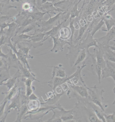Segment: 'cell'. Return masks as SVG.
I'll return each mask as SVG.
<instances>
[{
    "label": "cell",
    "instance_id": "obj_26",
    "mask_svg": "<svg viewBox=\"0 0 115 122\" xmlns=\"http://www.w3.org/2000/svg\"><path fill=\"white\" fill-rule=\"evenodd\" d=\"M87 52L85 49H81V50H79L78 55L74 63V66H77L86 59Z\"/></svg>",
    "mask_w": 115,
    "mask_h": 122
},
{
    "label": "cell",
    "instance_id": "obj_6",
    "mask_svg": "<svg viewBox=\"0 0 115 122\" xmlns=\"http://www.w3.org/2000/svg\"><path fill=\"white\" fill-rule=\"evenodd\" d=\"M106 65L102 71V77L103 79L107 77H111L114 80L115 83V67L110 63V61H106Z\"/></svg>",
    "mask_w": 115,
    "mask_h": 122
},
{
    "label": "cell",
    "instance_id": "obj_34",
    "mask_svg": "<svg viewBox=\"0 0 115 122\" xmlns=\"http://www.w3.org/2000/svg\"><path fill=\"white\" fill-rule=\"evenodd\" d=\"M9 22L7 23H6V22L0 23V36L4 34V29L6 27H8L9 26Z\"/></svg>",
    "mask_w": 115,
    "mask_h": 122
},
{
    "label": "cell",
    "instance_id": "obj_14",
    "mask_svg": "<svg viewBox=\"0 0 115 122\" xmlns=\"http://www.w3.org/2000/svg\"><path fill=\"white\" fill-rule=\"evenodd\" d=\"M8 29L4 30L3 34L5 35L7 37L11 38L14 36L16 32V28H18V25L13 21L11 23H9Z\"/></svg>",
    "mask_w": 115,
    "mask_h": 122
},
{
    "label": "cell",
    "instance_id": "obj_44",
    "mask_svg": "<svg viewBox=\"0 0 115 122\" xmlns=\"http://www.w3.org/2000/svg\"><path fill=\"white\" fill-rule=\"evenodd\" d=\"M112 104L115 105V100H114V102H113V103H112Z\"/></svg>",
    "mask_w": 115,
    "mask_h": 122
},
{
    "label": "cell",
    "instance_id": "obj_1",
    "mask_svg": "<svg viewBox=\"0 0 115 122\" xmlns=\"http://www.w3.org/2000/svg\"><path fill=\"white\" fill-rule=\"evenodd\" d=\"M65 14L66 13L65 12H59L58 14L52 18L49 14H48L50 18L48 20L45 21L43 20L40 21H38L36 22V25L38 27L42 28L40 29L42 32H46L47 30H50L54 26L58 25L60 23L61 20L64 19L65 18L64 16Z\"/></svg>",
    "mask_w": 115,
    "mask_h": 122
},
{
    "label": "cell",
    "instance_id": "obj_11",
    "mask_svg": "<svg viewBox=\"0 0 115 122\" xmlns=\"http://www.w3.org/2000/svg\"><path fill=\"white\" fill-rule=\"evenodd\" d=\"M8 51H9V53L8 54L9 56L7 58L9 61L8 66L10 68L11 67L18 68L19 62L20 61L18 59L15 53L13 54L11 48L9 49Z\"/></svg>",
    "mask_w": 115,
    "mask_h": 122
},
{
    "label": "cell",
    "instance_id": "obj_40",
    "mask_svg": "<svg viewBox=\"0 0 115 122\" xmlns=\"http://www.w3.org/2000/svg\"><path fill=\"white\" fill-rule=\"evenodd\" d=\"M62 0H47V1L51 2L53 4H56V3H57Z\"/></svg>",
    "mask_w": 115,
    "mask_h": 122
},
{
    "label": "cell",
    "instance_id": "obj_4",
    "mask_svg": "<svg viewBox=\"0 0 115 122\" xmlns=\"http://www.w3.org/2000/svg\"><path fill=\"white\" fill-rule=\"evenodd\" d=\"M93 37L90 32H88L86 38L77 44L79 48L81 49H85L88 52H89L88 49L90 47L95 46V48L98 47V40L93 38Z\"/></svg>",
    "mask_w": 115,
    "mask_h": 122
},
{
    "label": "cell",
    "instance_id": "obj_8",
    "mask_svg": "<svg viewBox=\"0 0 115 122\" xmlns=\"http://www.w3.org/2000/svg\"><path fill=\"white\" fill-rule=\"evenodd\" d=\"M38 9L42 12L48 13V14L50 13L56 14L55 11H57L59 12H64V11L61 9L55 7L53 3L48 1L45 2Z\"/></svg>",
    "mask_w": 115,
    "mask_h": 122
},
{
    "label": "cell",
    "instance_id": "obj_27",
    "mask_svg": "<svg viewBox=\"0 0 115 122\" xmlns=\"http://www.w3.org/2000/svg\"><path fill=\"white\" fill-rule=\"evenodd\" d=\"M18 91L17 86L16 85L13 88H11V89L9 90L6 93V96L4 100L9 101L11 100L14 97L16 96V94Z\"/></svg>",
    "mask_w": 115,
    "mask_h": 122
},
{
    "label": "cell",
    "instance_id": "obj_43",
    "mask_svg": "<svg viewBox=\"0 0 115 122\" xmlns=\"http://www.w3.org/2000/svg\"><path fill=\"white\" fill-rule=\"evenodd\" d=\"M21 0H11V1L12 2H14L15 1H17V2H19Z\"/></svg>",
    "mask_w": 115,
    "mask_h": 122
},
{
    "label": "cell",
    "instance_id": "obj_38",
    "mask_svg": "<svg viewBox=\"0 0 115 122\" xmlns=\"http://www.w3.org/2000/svg\"><path fill=\"white\" fill-rule=\"evenodd\" d=\"M26 95L29 97L32 94V90L31 86H26Z\"/></svg>",
    "mask_w": 115,
    "mask_h": 122
},
{
    "label": "cell",
    "instance_id": "obj_16",
    "mask_svg": "<svg viewBox=\"0 0 115 122\" xmlns=\"http://www.w3.org/2000/svg\"><path fill=\"white\" fill-rule=\"evenodd\" d=\"M89 105L91 107L98 118L102 121V122H106L105 119L104 117V112L102 111L101 108L97 105L94 104L92 102L89 103Z\"/></svg>",
    "mask_w": 115,
    "mask_h": 122
},
{
    "label": "cell",
    "instance_id": "obj_9",
    "mask_svg": "<svg viewBox=\"0 0 115 122\" xmlns=\"http://www.w3.org/2000/svg\"><path fill=\"white\" fill-rule=\"evenodd\" d=\"M88 53L89 56L91 57L92 59L93 62L91 66L92 70L97 75L99 84H100L102 67L100 65H98L94 53L93 54H92L89 52H88Z\"/></svg>",
    "mask_w": 115,
    "mask_h": 122
},
{
    "label": "cell",
    "instance_id": "obj_21",
    "mask_svg": "<svg viewBox=\"0 0 115 122\" xmlns=\"http://www.w3.org/2000/svg\"><path fill=\"white\" fill-rule=\"evenodd\" d=\"M19 72V71H18L16 74H15L13 77H11L9 80H7L6 83L5 84V83L3 84V85H4L7 87L8 91L10 90L16 85V79L20 75Z\"/></svg>",
    "mask_w": 115,
    "mask_h": 122
},
{
    "label": "cell",
    "instance_id": "obj_31",
    "mask_svg": "<svg viewBox=\"0 0 115 122\" xmlns=\"http://www.w3.org/2000/svg\"><path fill=\"white\" fill-rule=\"evenodd\" d=\"M74 20H70V25H69V28L71 30V37L70 39L69 40V41L70 42V44H73V35L74 31L75 30V28L74 27Z\"/></svg>",
    "mask_w": 115,
    "mask_h": 122
},
{
    "label": "cell",
    "instance_id": "obj_48",
    "mask_svg": "<svg viewBox=\"0 0 115 122\" xmlns=\"http://www.w3.org/2000/svg\"><path fill=\"white\" fill-rule=\"evenodd\" d=\"M67 0L69 1V0Z\"/></svg>",
    "mask_w": 115,
    "mask_h": 122
},
{
    "label": "cell",
    "instance_id": "obj_39",
    "mask_svg": "<svg viewBox=\"0 0 115 122\" xmlns=\"http://www.w3.org/2000/svg\"><path fill=\"white\" fill-rule=\"evenodd\" d=\"M8 56H9L8 54H4L2 52V51H1V47H0V58L2 57L3 58L7 59L8 58Z\"/></svg>",
    "mask_w": 115,
    "mask_h": 122
},
{
    "label": "cell",
    "instance_id": "obj_37",
    "mask_svg": "<svg viewBox=\"0 0 115 122\" xmlns=\"http://www.w3.org/2000/svg\"><path fill=\"white\" fill-rule=\"evenodd\" d=\"M115 3V0H105L104 4L109 8L112 6Z\"/></svg>",
    "mask_w": 115,
    "mask_h": 122
},
{
    "label": "cell",
    "instance_id": "obj_35",
    "mask_svg": "<svg viewBox=\"0 0 115 122\" xmlns=\"http://www.w3.org/2000/svg\"><path fill=\"white\" fill-rule=\"evenodd\" d=\"M47 1V0H36L35 6L37 9H38Z\"/></svg>",
    "mask_w": 115,
    "mask_h": 122
},
{
    "label": "cell",
    "instance_id": "obj_33",
    "mask_svg": "<svg viewBox=\"0 0 115 122\" xmlns=\"http://www.w3.org/2000/svg\"><path fill=\"white\" fill-rule=\"evenodd\" d=\"M8 101L6 100H3L0 104V118L2 117V115L5 113V107Z\"/></svg>",
    "mask_w": 115,
    "mask_h": 122
},
{
    "label": "cell",
    "instance_id": "obj_29",
    "mask_svg": "<svg viewBox=\"0 0 115 122\" xmlns=\"http://www.w3.org/2000/svg\"><path fill=\"white\" fill-rule=\"evenodd\" d=\"M27 106L25 105H23L21 108H20L19 109V113L17 117V119L16 122H21V118L23 117V115L24 114L27 110Z\"/></svg>",
    "mask_w": 115,
    "mask_h": 122
},
{
    "label": "cell",
    "instance_id": "obj_17",
    "mask_svg": "<svg viewBox=\"0 0 115 122\" xmlns=\"http://www.w3.org/2000/svg\"><path fill=\"white\" fill-rule=\"evenodd\" d=\"M59 36L60 38L64 40H69L71 35V30L70 28L64 26L61 28L58 33Z\"/></svg>",
    "mask_w": 115,
    "mask_h": 122
},
{
    "label": "cell",
    "instance_id": "obj_3",
    "mask_svg": "<svg viewBox=\"0 0 115 122\" xmlns=\"http://www.w3.org/2000/svg\"><path fill=\"white\" fill-rule=\"evenodd\" d=\"M30 36L27 42L30 43L32 46L36 48L37 47L42 46L43 42L48 37L45 38L44 37L45 34L40 29L35 30L34 33L33 34L30 35Z\"/></svg>",
    "mask_w": 115,
    "mask_h": 122
},
{
    "label": "cell",
    "instance_id": "obj_18",
    "mask_svg": "<svg viewBox=\"0 0 115 122\" xmlns=\"http://www.w3.org/2000/svg\"><path fill=\"white\" fill-rule=\"evenodd\" d=\"M115 37V25L113 26L105 36L98 39V41H106V46H109V42Z\"/></svg>",
    "mask_w": 115,
    "mask_h": 122
},
{
    "label": "cell",
    "instance_id": "obj_19",
    "mask_svg": "<svg viewBox=\"0 0 115 122\" xmlns=\"http://www.w3.org/2000/svg\"><path fill=\"white\" fill-rule=\"evenodd\" d=\"M109 46H106L103 48L104 56L106 58L107 61L115 63V53L109 47Z\"/></svg>",
    "mask_w": 115,
    "mask_h": 122
},
{
    "label": "cell",
    "instance_id": "obj_24",
    "mask_svg": "<svg viewBox=\"0 0 115 122\" xmlns=\"http://www.w3.org/2000/svg\"><path fill=\"white\" fill-rule=\"evenodd\" d=\"M10 68L9 66L8 67H6L0 73V86L4 84L3 83L4 82L11 77L10 76L9 73Z\"/></svg>",
    "mask_w": 115,
    "mask_h": 122
},
{
    "label": "cell",
    "instance_id": "obj_22",
    "mask_svg": "<svg viewBox=\"0 0 115 122\" xmlns=\"http://www.w3.org/2000/svg\"><path fill=\"white\" fill-rule=\"evenodd\" d=\"M104 24L106 27V31H109L113 26L115 25V20L110 15H106L103 18Z\"/></svg>",
    "mask_w": 115,
    "mask_h": 122
},
{
    "label": "cell",
    "instance_id": "obj_20",
    "mask_svg": "<svg viewBox=\"0 0 115 122\" xmlns=\"http://www.w3.org/2000/svg\"><path fill=\"white\" fill-rule=\"evenodd\" d=\"M16 9L17 7L10 5L9 1L5 0L0 1V15H3L5 14L10 8Z\"/></svg>",
    "mask_w": 115,
    "mask_h": 122
},
{
    "label": "cell",
    "instance_id": "obj_10",
    "mask_svg": "<svg viewBox=\"0 0 115 122\" xmlns=\"http://www.w3.org/2000/svg\"><path fill=\"white\" fill-rule=\"evenodd\" d=\"M70 17L69 15H67L66 17L63 20V21L60 23L58 25L54 26L50 30L47 31V32H44V34L45 35H47L49 38V37H59L58 35L61 26L63 25H64L65 22H66L67 20Z\"/></svg>",
    "mask_w": 115,
    "mask_h": 122
},
{
    "label": "cell",
    "instance_id": "obj_45",
    "mask_svg": "<svg viewBox=\"0 0 115 122\" xmlns=\"http://www.w3.org/2000/svg\"><path fill=\"white\" fill-rule=\"evenodd\" d=\"M82 0H79V1H78V3H77L78 4H79V2H81V1H82Z\"/></svg>",
    "mask_w": 115,
    "mask_h": 122
},
{
    "label": "cell",
    "instance_id": "obj_47",
    "mask_svg": "<svg viewBox=\"0 0 115 122\" xmlns=\"http://www.w3.org/2000/svg\"><path fill=\"white\" fill-rule=\"evenodd\" d=\"M5 0L8 1H10V0Z\"/></svg>",
    "mask_w": 115,
    "mask_h": 122
},
{
    "label": "cell",
    "instance_id": "obj_28",
    "mask_svg": "<svg viewBox=\"0 0 115 122\" xmlns=\"http://www.w3.org/2000/svg\"><path fill=\"white\" fill-rule=\"evenodd\" d=\"M88 24H85V25L82 26L80 25L79 26V34L78 36L77 39H76L75 41H74V43H77L79 41V40H81L83 36V35L85 32V31L87 30V29L88 28Z\"/></svg>",
    "mask_w": 115,
    "mask_h": 122
},
{
    "label": "cell",
    "instance_id": "obj_25",
    "mask_svg": "<svg viewBox=\"0 0 115 122\" xmlns=\"http://www.w3.org/2000/svg\"><path fill=\"white\" fill-rule=\"evenodd\" d=\"M60 78H63L66 76L64 69L62 67V65H59L58 66L54 67L53 75Z\"/></svg>",
    "mask_w": 115,
    "mask_h": 122
},
{
    "label": "cell",
    "instance_id": "obj_23",
    "mask_svg": "<svg viewBox=\"0 0 115 122\" xmlns=\"http://www.w3.org/2000/svg\"><path fill=\"white\" fill-rule=\"evenodd\" d=\"M72 88L78 93L82 97L88 98L89 96L88 91L87 87L85 88L84 86H72Z\"/></svg>",
    "mask_w": 115,
    "mask_h": 122
},
{
    "label": "cell",
    "instance_id": "obj_13",
    "mask_svg": "<svg viewBox=\"0 0 115 122\" xmlns=\"http://www.w3.org/2000/svg\"><path fill=\"white\" fill-rule=\"evenodd\" d=\"M73 4V3L70 2L69 1L63 0L54 4V5L55 7L61 9L64 11L66 13H67L68 12L69 9Z\"/></svg>",
    "mask_w": 115,
    "mask_h": 122
},
{
    "label": "cell",
    "instance_id": "obj_30",
    "mask_svg": "<svg viewBox=\"0 0 115 122\" xmlns=\"http://www.w3.org/2000/svg\"><path fill=\"white\" fill-rule=\"evenodd\" d=\"M104 20H103V18L101 20L100 22L97 24V25H96L95 27L93 28L92 30L90 32L91 34L92 35V36H93L94 34L96 33L100 29L101 27H102L103 25L104 24Z\"/></svg>",
    "mask_w": 115,
    "mask_h": 122
},
{
    "label": "cell",
    "instance_id": "obj_12",
    "mask_svg": "<svg viewBox=\"0 0 115 122\" xmlns=\"http://www.w3.org/2000/svg\"><path fill=\"white\" fill-rule=\"evenodd\" d=\"M11 103L7 107L6 111L5 112V116L7 117V114L10 112V110L14 109L17 110L19 109L20 106V93H18V95L16 96L15 97L11 100Z\"/></svg>",
    "mask_w": 115,
    "mask_h": 122
},
{
    "label": "cell",
    "instance_id": "obj_2",
    "mask_svg": "<svg viewBox=\"0 0 115 122\" xmlns=\"http://www.w3.org/2000/svg\"><path fill=\"white\" fill-rule=\"evenodd\" d=\"M90 94V99L92 102L100 108L103 111H105V109L103 104V93L104 92L103 90H99L96 86L92 88H89L87 87Z\"/></svg>",
    "mask_w": 115,
    "mask_h": 122
},
{
    "label": "cell",
    "instance_id": "obj_42",
    "mask_svg": "<svg viewBox=\"0 0 115 122\" xmlns=\"http://www.w3.org/2000/svg\"><path fill=\"white\" fill-rule=\"evenodd\" d=\"M110 48L111 50L115 52V46H108Z\"/></svg>",
    "mask_w": 115,
    "mask_h": 122
},
{
    "label": "cell",
    "instance_id": "obj_32",
    "mask_svg": "<svg viewBox=\"0 0 115 122\" xmlns=\"http://www.w3.org/2000/svg\"><path fill=\"white\" fill-rule=\"evenodd\" d=\"M104 117L106 122H115V112L111 114H106L104 113Z\"/></svg>",
    "mask_w": 115,
    "mask_h": 122
},
{
    "label": "cell",
    "instance_id": "obj_5",
    "mask_svg": "<svg viewBox=\"0 0 115 122\" xmlns=\"http://www.w3.org/2000/svg\"><path fill=\"white\" fill-rule=\"evenodd\" d=\"M54 42V47L50 50L52 52H57L59 50L62 51L63 49V46L65 44L70 45V42L68 40H64L60 38L59 37H51Z\"/></svg>",
    "mask_w": 115,
    "mask_h": 122
},
{
    "label": "cell",
    "instance_id": "obj_46",
    "mask_svg": "<svg viewBox=\"0 0 115 122\" xmlns=\"http://www.w3.org/2000/svg\"><path fill=\"white\" fill-rule=\"evenodd\" d=\"M115 10V9H112V10H110V11H109V12H110V11H112V10Z\"/></svg>",
    "mask_w": 115,
    "mask_h": 122
},
{
    "label": "cell",
    "instance_id": "obj_15",
    "mask_svg": "<svg viewBox=\"0 0 115 122\" xmlns=\"http://www.w3.org/2000/svg\"><path fill=\"white\" fill-rule=\"evenodd\" d=\"M78 1V0H76L74 2H73V5L71 6V10L70 11L67 13L70 16V20H71L73 18L77 17V18L79 16V14L81 13L82 9L83 7V5L82 7L79 10L77 9V3Z\"/></svg>",
    "mask_w": 115,
    "mask_h": 122
},
{
    "label": "cell",
    "instance_id": "obj_36",
    "mask_svg": "<svg viewBox=\"0 0 115 122\" xmlns=\"http://www.w3.org/2000/svg\"><path fill=\"white\" fill-rule=\"evenodd\" d=\"M13 17L5 15H0V23L5 22L8 20H13Z\"/></svg>",
    "mask_w": 115,
    "mask_h": 122
},
{
    "label": "cell",
    "instance_id": "obj_7",
    "mask_svg": "<svg viewBox=\"0 0 115 122\" xmlns=\"http://www.w3.org/2000/svg\"><path fill=\"white\" fill-rule=\"evenodd\" d=\"M94 54L98 64L104 68L106 65V61L104 58V52L103 48L99 47L98 45V47L95 48L94 49Z\"/></svg>",
    "mask_w": 115,
    "mask_h": 122
},
{
    "label": "cell",
    "instance_id": "obj_41",
    "mask_svg": "<svg viewBox=\"0 0 115 122\" xmlns=\"http://www.w3.org/2000/svg\"><path fill=\"white\" fill-rule=\"evenodd\" d=\"M5 61L0 58V68H1L4 65V63Z\"/></svg>",
    "mask_w": 115,
    "mask_h": 122
}]
</instances>
